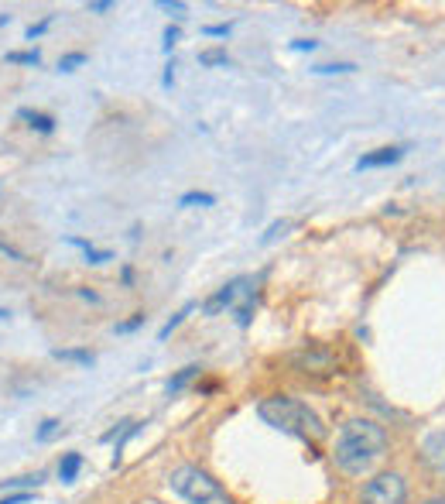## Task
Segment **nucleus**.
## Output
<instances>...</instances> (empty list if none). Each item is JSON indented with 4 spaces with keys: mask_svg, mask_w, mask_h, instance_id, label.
<instances>
[{
    "mask_svg": "<svg viewBox=\"0 0 445 504\" xmlns=\"http://www.w3.org/2000/svg\"><path fill=\"white\" fill-rule=\"evenodd\" d=\"M86 11L89 14H106V11H113V4L110 0H93V4H86Z\"/></svg>",
    "mask_w": 445,
    "mask_h": 504,
    "instance_id": "nucleus-25",
    "label": "nucleus"
},
{
    "mask_svg": "<svg viewBox=\"0 0 445 504\" xmlns=\"http://www.w3.org/2000/svg\"><path fill=\"white\" fill-rule=\"evenodd\" d=\"M387 453V432L384 425L373 419H349L342 422L336 446H333V460L346 477H363L370 474Z\"/></svg>",
    "mask_w": 445,
    "mask_h": 504,
    "instance_id": "nucleus-1",
    "label": "nucleus"
},
{
    "mask_svg": "<svg viewBox=\"0 0 445 504\" xmlns=\"http://www.w3.org/2000/svg\"><path fill=\"white\" fill-rule=\"evenodd\" d=\"M49 25H52V18H45V21H38V25H31L25 31V38L27 42H34V38H41V34H45V31H49Z\"/></svg>",
    "mask_w": 445,
    "mask_h": 504,
    "instance_id": "nucleus-22",
    "label": "nucleus"
},
{
    "mask_svg": "<svg viewBox=\"0 0 445 504\" xmlns=\"http://www.w3.org/2000/svg\"><path fill=\"white\" fill-rule=\"evenodd\" d=\"M199 374H202V367H195V364H192V367H182L175 377H168V384H165V388H168V395H179L185 384H188V381H195Z\"/></svg>",
    "mask_w": 445,
    "mask_h": 504,
    "instance_id": "nucleus-10",
    "label": "nucleus"
},
{
    "mask_svg": "<svg viewBox=\"0 0 445 504\" xmlns=\"http://www.w3.org/2000/svg\"><path fill=\"white\" fill-rule=\"evenodd\" d=\"M353 62H336V65H312L315 76H333V73H353Z\"/></svg>",
    "mask_w": 445,
    "mask_h": 504,
    "instance_id": "nucleus-16",
    "label": "nucleus"
},
{
    "mask_svg": "<svg viewBox=\"0 0 445 504\" xmlns=\"http://www.w3.org/2000/svg\"><path fill=\"white\" fill-rule=\"evenodd\" d=\"M188 313H192V305H185L182 313H175V316H172L165 326H161V329H157V340H168V333H172V329H179V326H182V319L188 316Z\"/></svg>",
    "mask_w": 445,
    "mask_h": 504,
    "instance_id": "nucleus-14",
    "label": "nucleus"
},
{
    "mask_svg": "<svg viewBox=\"0 0 445 504\" xmlns=\"http://www.w3.org/2000/svg\"><path fill=\"white\" fill-rule=\"evenodd\" d=\"M291 367L305 377H333L336 374V357L325 346H305L298 353H291Z\"/></svg>",
    "mask_w": 445,
    "mask_h": 504,
    "instance_id": "nucleus-5",
    "label": "nucleus"
},
{
    "mask_svg": "<svg viewBox=\"0 0 445 504\" xmlns=\"http://www.w3.org/2000/svg\"><path fill=\"white\" fill-rule=\"evenodd\" d=\"M404 158V148H377V151H370L363 158L356 161V172H363V168H384V165H397V161Z\"/></svg>",
    "mask_w": 445,
    "mask_h": 504,
    "instance_id": "nucleus-7",
    "label": "nucleus"
},
{
    "mask_svg": "<svg viewBox=\"0 0 445 504\" xmlns=\"http://www.w3.org/2000/svg\"><path fill=\"white\" fill-rule=\"evenodd\" d=\"M120 278H124V285H134V271L131 267H124V275H120Z\"/></svg>",
    "mask_w": 445,
    "mask_h": 504,
    "instance_id": "nucleus-30",
    "label": "nucleus"
},
{
    "mask_svg": "<svg viewBox=\"0 0 445 504\" xmlns=\"http://www.w3.org/2000/svg\"><path fill=\"white\" fill-rule=\"evenodd\" d=\"M38 484H41V474H34V477H14V480H7V484H0V487H7V491L25 487V491H31V487H38Z\"/></svg>",
    "mask_w": 445,
    "mask_h": 504,
    "instance_id": "nucleus-18",
    "label": "nucleus"
},
{
    "mask_svg": "<svg viewBox=\"0 0 445 504\" xmlns=\"http://www.w3.org/2000/svg\"><path fill=\"white\" fill-rule=\"evenodd\" d=\"M243 285H247V278H233L230 285H223V289H219V292H216L209 302L202 305V313H206V316H219L223 309H230V305L236 302V295H240V289H243Z\"/></svg>",
    "mask_w": 445,
    "mask_h": 504,
    "instance_id": "nucleus-6",
    "label": "nucleus"
},
{
    "mask_svg": "<svg viewBox=\"0 0 445 504\" xmlns=\"http://www.w3.org/2000/svg\"><path fill=\"white\" fill-rule=\"evenodd\" d=\"M175 42H179V27H168V31H165V52H172Z\"/></svg>",
    "mask_w": 445,
    "mask_h": 504,
    "instance_id": "nucleus-27",
    "label": "nucleus"
},
{
    "mask_svg": "<svg viewBox=\"0 0 445 504\" xmlns=\"http://www.w3.org/2000/svg\"><path fill=\"white\" fill-rule=\"evenodd\" d=\"M79 467H82V456L79 453H65L62 460H58V477L62 484H72L79 477Z\"/></svg>",
    "mask_w": 445,
    "mask_h": 504,
    "instance_id": "nucleus-9",
    "label": "nucleus"
},
{
    "mask_svg": "<svg viewBox=\"0 0 445 504\" xmlns=\"http://www.w3.org/2000/svg\"><path fill=\"white\" fill-rule=\"evenodd\" d=\"M144 313H137V316H131V319H124V322H117V326H113V329H117V333H134V329H141V326H144Z\"/></svg>",
    "mask_w": 445,
    "mask_h": 504,
    "instance_id": "nucleus-21",
    "label": "nucleus"
},
{
    "mask_svg": "<svg viewBox=\"0 0 445 504\" xmlns=\"http://www.w3.org/2000/svg\"><path fill=\"white\" fill-rule=\"evenodd\" d=\"M179 206H182V210H192V206H216V196H212V192H185L182 199H179Z\"/></svg>",
    "mask_w": 445,
    "mask_h": 504,
    "instance_id": "nucleus-12",
    "label": "nucleus"
},
{
    "mask_svg": "<svg viewBox=\"0 0 445 504\" xmlns=\"http://www.w3.org/2000/svg\"><path fill=\"white\" fill-rule=\"evenodd\" d=\"M11 65H41V52L38 49H27V52H7L4 55Z\"/></svg>",
    "mask_w": 445,
    "mask_h": 504,
    "instance_id": "nucleus-13",
    "label": "nucleus"
},
{
    "mask_svg": "<svg viewBox=\"0 0 445 504\" xmlns=\"http://www.w3.org/2000/svg\"><path fill=\"white\" fill-rule=\"evenodd\" d=\"M55 432H62V422H58V419H45V422H41V429H38V436H34V439H38V443H49V439H52Z\"/></svg>",
    "mask_w": 445,
    "mask_h": 504,
    "instance_id": "nucleus-17",
    "label": "nucleus"
},
{
    "mask_svg": "<svg viewBox=\"0 0 445 504\" xmlns=\"http://www.w3.org/2000/svg\"><path fill=\"white\" fill-rule=\"evenodd\" d=\"M55 360H69V364H93L96 357L89 353V350H76V346H69V350H52Z\"/></svg>",
    "mask_w": 445,
    "mask_h": 504,
    "instance_id": "nucleus-11",
    "label": "nucleus"
},
{
    "mask_svg": "<svg viewBox=\"0 0 445 504\" xmlns=\"http://www.w3.org/2000/svg\"><path fill=\"white\" fill-rule=\"evenodd\" d=\"M172 491L182 498L185 504H233L230 494L223 491V484L212 477L209 470L195 467V463H182L168 474Z\"/></svg>",
    "mask_w": 445,
    "mask_h": 504,
    "instance_id": "nucleus-3",
    "label": "nucleus"
},
{
    "mask_svg": "<svg viewBox=\"0 0 445 504\" xmlns=\"http://www.w3.org/2000/svg\"><path fill=\"white\" fill-rule=\"evenodd\" d=\"M86 261H89V265H106V261H113V254H110V251H100V247H93V244H89V247H86Z\"/></svg>",
    "mask_w": 445,
    "mask_h": 504,
    "instance_id": "nucleus-20",
    "label": "nucleus"
},
{
    "mask_svg": "<svg viewBox=\"0 0 445 504\" xmlns=\"http://www.w3.org/2000/svg\"><path fill=\"white\" fill-rule=\"evenodd\" d=\"M360 504H408V484L397 470H384L373 480H367Z\"/></svg>",
    "mask_w": 445,
    "mask_h": 504,
    "instance_id": "nucleus-4",
    "label": "nucleus"
},
{
    "mask_svg": "<svg viewBox=\"0 0 445 504\" xmlns=\"http://www.w3.org/2000/svg\"><path fill=\"white\" fill-rule=\"evenodd\" d=\"M137 504H161V501H155V498H144V501H137Z\"/></svg>",
    "mask_w": 445,
    "mask_h": 504,
    "instance_id": "nucleus-32",
    "label": "nucleus"
},
{
    "mask_svg": "<svg viewBox=\"0 0 445 504\" xmlns=\"http://www.w3.org/2000/svg\"><path fill=\"white\" fill-rule=\"evenodd\" d=\"M27 501H34V491H21V494H7L0 504H27Z\"/></svg>",
    "mask_w": 445,
    "mask_h": 504,
    "instance_id": "nucleus-23",
    "label": "nucleus"
},
{
    "mask_svg": "<svg viewBox=\"0 0 445 504\" xmlns=\"http://www.w3.org/2000/svg\"><path fill=\"white\" fill-rule=\"evenodd\" d=\"M199 62H202V65H230V55L223 52V49H216V52H202Z\"/></svg>",
    "mask_w": 445,
    "mask_h": 504,
    "instance_id": "nucleus-19",
    "label": "nucleus"
},
{
    "mask_svg": "<svg viewBox=\"0 0 445 504\" xmlns=\"http://www.w3.org/2000/svg\"><path fill=\"white\" fill-rule=\"evenodd\" d=\"M257 415H261L264 425L278 429V432H288V436H298L305 443H318L325 439V425L315 415L305 401L291 398V395H267V398L257 401Z\"/></svg>",
    "mask_w": 445,
    "mask_h": 504,
    "instance_id": "nucleus-2",
    "label": "nucleus"
},
{
    "mask_svg": "<svg viewBox=\"0 0 445 504\" xmlns=\"http://www.w3.org/2000/svg\"><path fill=\"white\" fill-rule=\"evenodd\" d=\"M18 117L25 120L31 131H38V134H52L55 131V117H49V113H41V110H31V106H21L18 110Z\"/></svg>",
    "mask_w": 445,
    "mask_h": 504,
    "instance_id": "nucleus-8",
    "label": "nucleus"
},
{
    "mask_svg": "<svg viewBox=\"0 0 445 504\" xmlns=\"http://www.w3.org/2000/svg\"><path fill=\"white\" fill-rule=\"evenodd\" d=\"M206 34H212V38H223V34H230V25H209V27H206Z\"/></svg>",
    "mask_w": 445,
    "mask_h": 504,
    "instance_id": "nucleus-28",
    "label": "nucleus"
},
{
    "mask_svg": "<svg viewBox=\"0 0 445 504\" xmlns=\"http://www.w3.org/2000/svg\"><path fill=\"white\" fill-rule=\"evenodd\" d=\"M7 316H11V313H4V309H0V319H7Z\"/></svg>",
    "mask_w": 445,
    "mask_h": 504,
    "instance_id": "nucleus-33",
    "label": "nucleus"
},
{
    "mask_svg": "<svg viewBox=\"0 0 445 504\" xmlns=\"http://www.w3.org/2000/svg\"><path fill=\"white\" fill-rule=\"evenodd\" d=\"M315 45H318V42H295L291 49H295V52H315Z\"/></svg>",
    "mask_w": 445,
    "mask_h": 504,
    "instance_id": "nucleus-29",
    "label": "nucleus"
},
{
    "mask_svg": "<svg viewBox=\"0 0 445 504\" xmlns=\"http://www.w3.org/2000/svg\"><path fill=\"white\" fill-rule=\"evenodd\" d=\"M82 62H86V52H69V55L58 58V69H62V73H72V69H79Z\"/></svg>",
    "mask_w": 445,
    "mask_h": 504,
    "instance_id": "nucleus-15",
    "label": "nucleus"
},
{
    "mask_svg": "<svg viewBox=\"0 0 445 504\" xmlns=\"http://www.w3.org/2000/svg\"><path fill=\"white\" fill-rule=\"evenodd\" d=\"M0 254H7V258H14V261H25V254H21L18 247H11L7 240H0Z\"/></svg>",
    "mask_w": 445,
    "mask_h": 504,
    "instance_id": "nucleus-26",
    "label": "nucleus"
},
{
    "mask_svg": "<svg viewBox=\"0 0 445 504\" xmlns=\"http://www.w3.org/2000/svg\"><path fill=\"white\" fill-rule=\"evenodd\" d=\"M425 504H445V494H442V498H428Z\"/></svg>",
    "mask_w": 445,
    "mask_h": 504,
    "instance_id": "nucleus-31",
    "label": "nucleus"
},
{
    "mask_svg": "<svg viewBox=\"0 0 445 504\" xmlns=\"http://www.w3.org/2000/svg\"><path fill=\"white\" fill-rule=\"evenodd\" d=\"M157 7L168 11V14H175V18H182V11H185V4H179V0H175V4H172V0H157Z\"/></svg>",
    "mask_w": 445,
    "mask_h": 504,
    "instance_id": "nucleus-24",
    "label": "nucleus"
}]
</instances>
